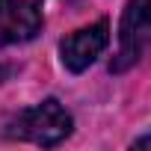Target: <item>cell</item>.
Instances as JSON below:
<instances>
[{
  "mask_svg": "<svg viewBox=\"0 0 151 151\" xmlns=\"http://www.w3.org/2000/svg\"><path fill=\"white\" fill-rule=\"evenodd\" d=\"M68 133H71V116L56 98H47V101L18 113L6 127V136L27 139L36 145H59Z\"/></svg>",
  "mask_w": 151,
  "mask_h": 151,
  "instance_id": "obj_1",
  "label": "cell"
},
{
  "mask_svg": "<svg viewBox=\"0 0 151 151\" xmlns=\"http://www.w3.org/2000/svg\"><path fill=\"white\" fill-rule=\"evenodd\" d=\"M145 47H151V0H127L119 30V53L110 62V68H130L145 53Z\"/></svg>",
  "mask_w": 151,
  "mask_h": 151,
  "instance_id": "obj_2",
  "label": "cell"
},
{
  "mask_svg": "<svg viewBox=\"0 0 151 151\" xmlns=\"http://www.w3.org/2000/svg\"><path fill=\"white\" fill-rule=\"evenodd\" d=\"M107 42H110V24L107 21H95V24H89L83 30H74L71 36H65L59 42V59H62V65L68 71L80 74L101 56Z\"/></svg>",
  "mask_w": 151,
  "mask_h": 151,
  "instance_id": "obj_3",
  "label": "cell"
},
{
  "mask_svg": "<svg viewBox=\"0 0 151 151\" xmlns=\"http://www.w3.org/2000/svg\"><path fill=\"white\" fill-rule=\"evenodd\" d=\"M45 0H0V47L30 42L42 30Z\"/></svg>",
  "mask_w": 151,
  "mask_h": 151,
  "instance_id": "obj_4",
  "label": "cell"
},
{
  "mask_svg": "<svg viewBox=\"0 0 151 151\" xmlns=\"http://www.w3.org/2000/svg\"><path fill=\"white\" fill-rule=\"evenodd\" d=\"M133 145H136V148H145V145H151V136H142V139H136Z\"/></svg>",
  "mask_w": 151,
  "mask_h": 151,
  "instance_id": "obj_5",
  "label": "cell"
}]
</instances>
